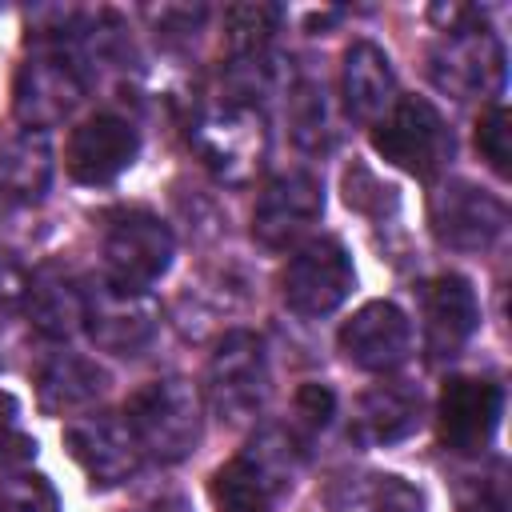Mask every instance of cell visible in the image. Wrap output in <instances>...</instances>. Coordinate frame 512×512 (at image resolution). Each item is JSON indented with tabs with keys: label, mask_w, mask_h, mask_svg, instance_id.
Listing matches in <instances>:
<instances>
[{
	"label": "cell",
	"mask_w": 512,
	"mask_h": 512,
	"mask_svg": "<svg viewBox=\"0 0 512 512\" xmlns=\"http://www.w3.org/2000/svg\"><path fill=\"white\" fill-rule=\"evenodd\" d=\"M304 444L288 428H260L228 464L212 472L216 512H276L292 492Z\"/></svg>",
	"instance_id": "1"
},
{
	"label": "cell",
	"mask_w": 512,
	"mask_h": 512,
	"mask_svg": "<svg viewBox=\"0 0 512 512\" xmlns=\"http://www.w3.org/2000/svg\"><path fill=\"white\" fill-rule=\"evenodd\" d=\"M188 144L224 184H248L268 160V124L252 104L220 100L188 120Z\"/></svg>",
	"instance_id": "2"
},
{
	"label": "cell",
	"mask_w": 512,
	"mask_h": 512,
	"mask_svg": "<svg viewBox=\"0 0 512 512\" xmlns=\"http://www.w3.org/2000/svg\"><path fill=\"white\" fill-rule=\"evenodd\" d=\"M140 444L144 456L160 460V464H176L184 456L196 452L200 444V396L188 380L180 376H164V380H148L140 384L124 412H120Z\"/></svg>",
	"instance_id": "3"
},
{
	"label": "cell",
	"mask_w": 512,
	"mask_h": 512,
	"mask_svg": "<svg viewBox=\"0 0 512 512\" xmlns=\"http://www.w3.org/2000/svg\"><path fill=\"white\" fill-rule=\"evenodd\" d=\"M428 76L440 92H448L456 100L492 96L504 84V48L476 20L472 8H456L448 16V28L440 32L436 48L428 52Z\"/></svg>",
	"instance_id": "4"
},
{
	"label": "cell",
	"mask_w": 512,
	"mask_h": 512,
	"mask_svg": "<svg viewBox=\"0 0 512 512\" xmlns=\"http://www.w3.org/2000/svg\"><path fill=\"white\" fill-rule=\"evenodd\" d=\"M372 148L408 176L436 180L456 152V136L432 100L396 96V104L372 124Z\"/></svg>",
	"instance_id": "5"
},
{
	"label": "cell",
	"mask_w": 512,
	"mask_h": 512,
	"mask_svg": "<svg viewBox=\"0 0 512 512\" xmlns=\"http://www.w3.org/2000/svg\"><path fill=\"white\" fill-rule=\"evenodd\" d=\"M268 348L256 332L232 328L216 340L204 368V400L224 424L252 420L268 400Z\"/></svg>",
	"instance_id": "6"
},
{
	"label": "cell",
	"mask_w": 512,
	"mask_h": 512,
	"mask_svg": "<svg viewBox=\"0 0 512 512\" xmlns=\"http://www.w3.org/2000/svg\"><path fill=\"white\" fill-rule=\"evenodd\" d=\"M100 256H104V280L132 292H148L168 272L176 256V236L156 212L120 208L104 220Z\"/></svg>",
	"instance_id": "7"
},
{
	"label": "cell",
	"mask_w": 512,
	"mask_h": 512,
	"mask_svg": "<svg viewBox=\"0 0 512 512\" xmlns=\"http://www.w3.org/2000/svg\"><path fill=\"white\" fill-rule=\"evenodd\" d=\"M84 92H88V76H84L80 56L68 44H36L32 56L20 64L16 88H12L16 116L40 132L72 116Z\"/></svg>",
	"instance_id": "8"
},
{
	"label": "cell",
	"mask_w": 512,
	"mask_h": 512,
	"mask_svg": "<svg viewBox=\"0 0 512 512\" xmlns=\"http://www.w3.org/2000/svg\"><path fill=\"white\" fill-rule=\"evenodd\" d=\"M356 288V268L348 248L336 236H316L308 244H300L284 272H280V296L296 316H328L336 312Z\"/></svg>",
	"instance_id": "9"
},
{
	"label": "cell",
	"mask_w": 512,
	"mask_h": 512,
	"mask_svg": "<svg viewBox=\"0 0 512 512\" xmlns=\"http://www.w3.org/2000/svg\"><path fill=\"white\" fill-rule=\"evenodd\" d=\"M428 224L444 248L484 252L504 236L508 208L472 180H444L428 200Z\"/></svg>",
	"instance_id": "10"
},
{
	"label": "cell",
	"mask_w": 512,
	"mask_h": 512,
	"mask_svg": "<svg viewBox=\"0 0 512 512\" xmlns=\"http://www.w3.org/2000/svg\"><path fill=\"white\" fill-rule=\"evenodd\" d=\"M156 328H160V308L152 304L148 292H132L112 280L84 288V332L100 352L136 356L140 348L152 344Z\"/></svg>",
	"instance_id": "11"
},
{
	"label": "cell",
	"mask_w": 512,
	"mask_h": 512,
	"mask_svg": "<svg viewBox=\"0 0 512 512\" xmlns=\"http://www.w3.org/2000/svg\"><path fill=\"white\" fill-rule=\"evenodd\" d=\"M64 448L84 468V476L100 488L132 480L144 464V452H140L128 420L116 412H80L76 420H68Z\"/></svg>",
	"instance_id": "12"
},
{
	"label": "cell",
	"mask_w": 512,
	"mask_h": 512,
	"mask_svg": "<svg viewBox=\"0 0 512 512\" xmlns=\"http://www.w3.org/2000/svg\"><path fill=\"white\" fill-rule=\"evenodd\" d=\"M324 212V180L308 168H288L280 176H272L252 208V236L280 252L288 244H296Z\"/></svg>",
	"instance_id": "13"
},
{
	"label": "cell",
	"mask_w": 512,
	"mask_h": 512,
	"mask_svg": "<svg viewBox=\"0 0 512 512\" xmlns=\"http://www.w3.org/2000/svg\"><path fill=\"white\" fill-rule=\"evenodd\" d=\"M500 412H504V388L496 380L452 376L436 404L444 448L460 456H480L500 428Z\"/></svg>",
	"instance_id": "14"
},
{
	"label": "cell",
	"mask_w": 512,
	"mask_h": 512,
	"mask_svg": "<svg viewBox=\"0 0 512 512\" xmlns=\"http://www.w3.org/2000/svg\"><path fill=\"white\" fill-rule=\"evenodd\" d=\"M336 344L352 368L392 372L412 356V320L392 300H368L340 324Z\"/></svg>",
	"instance_id": "15"
},
{
	"label": "cell",
	"mask_w": 512,
	"mask_h": 512,
	"mask_svg": "<svg viewBox=\"0 0 512 512\" xmlns=\"http://www.w3.org/2000/svg\"><path fill=\"white\" fill-rule=\"evenodd\" d=\"M420 300V328H424V348L432 360L456 356L472 332L480 328V304L476 288L460 272H436L416 288Z\"/></svg>",
	"instance_id": "16"
},
{
	"label": "cell",
	"mask_w": 512,
	"mask_h": 512,
	"mask_svg": "<svg viewBox=\"0 0 512 512\" xmlns=\"http://www.w3.org/2000/svg\"><path fill=\"white\" fill-rule=\"evenodd\" d=\"M136 152H140L136 124L116 112H96L72 128L64 164H68V176L80 184H112L120 172L132 168Z\"/></svg>",
	"instance_id": "17"
},
{
	"label": "cell",
	"mask_w": 512,
	"mask_h": 512,
	"mask_svg": "<svg viewBox=\"0 0 512 512\" xmlns=\"http://www.w3.org/2000/svg\"><path fill=\"white\" fill-rule=\"evenodd\" d=\"M424 420V396L412 384H376L356 396L352 420H348V440L360 448H392L408 440Z\"/></svg>",
	"instance_id": "18"
},
{
	"label": "cell",
	"mask_w": 512,
	"mask_h": 512,
	"mask_svg": "<svg viewBox=\"0 0 512 512\" xmlns=\"http://www.w3.org/2000/svg\"><path fill=\"white\" fill-rule=\"evenodd\" d=\"M340 96H344V112L364 124H376L396 104V72L380 44L372 40L348 44L340 68Z\"/></svg>",
	"instance_id": "19"
},
{
	"label": "cell",
	"mask_w": 512,
	"mask_h": 512,
	"mask_svg": "<svg viewBox=\"0 0 512 512\" xmlns=\"http://www.w3.org/2000/svg\"><path fill=\"white\" fill-rule=\"evenodd\" d=\"M32 384H36V400L44 412L68 416V412H84L88 404L104 396L108 372L80 352H52L36 364Z\"/></svg>",
	"instance_id": "20"
},
{
	"label": "cell",
	"mask_w": 512,
	"mask_h": 512,
	"mask_svg": "<svg viewBox=\"0 0 512 512\" xmlns=\"http://www.w3.org/2000/svg\"><path fill=\"white\" fill-rule=\"evenodd\" d=\"M24 316L44 340H68L84 328V288L56 264H44L28 276Z\"/></svg>",
	"instance_id": "21"
},
{
	"label": "cell",
	"mask_w": 512,
	"mask_h": 512,
	"mask_svg": "<svg viewBox=\"0 0 512 512\" xmlns=\"http://www.w3.org/2000/svg\"><path fill=\"white\" fill-rule=\"evenodd\" d=\"M52 184V140L40 128H24L0 144V204L28 208L44 200Z\"/></svg>",
	"instance_id": "22"
},
{
	"label": "cell",
	"mask_w": 512,
	"mask_h": 512,
	"mask_svg": "<svg viewBox=\"0 0 512 512\" xmlns=\"http://www.w3.org/2000/svg\"><path fill=\"white\" fill-rule=\"evenodd\" d=\"M324 504L328 512H424V492L396 472H344Z\"/></svg>",
	"instance_id": "23"
},
{
	"label": "cell",
	"mask_w": 512,
	"mask_h": 512,
	"mask_svg": "<svg viewBox=\"0 0 512 512\" xmlns=\"http://www.w3.org/2000/svg\"><path fill=\"white\" fill-rule=\"evenodd\" d=\"M288 128L304 152H328L336 144L340 128L320 80H296L288 88Z\"/></svg>",
	"instance_id": "24"
},
{
	"label": "cell",
	"mask_w": 512,
	"mask_h": 512,
	"mask_svg": "<svg viewBox=\"0 0 512 512\" xmlns=\"http://www.w3.org/2000/svg\"><path fill=\"white\" fill-rule=\"evenodd\" d=\"M280 8L276 4H232L224 8V40H228V56L244 60V56H264L276 28H280Z\"/></svg>",
	"instance_id": "25"
},
{
	"label": "cell",
	"mask_w": 512,
	"mask_h": 512,
	"mask_svg": "<svg viewBox=\"0 0 512 512\" xmlns=\"http://www.w3.org/2000/svg\"><path fill=\"white\" fill-rule=\"evenodd\" d=\"M0 512H60V500L40 472L8 468L0 476Z\"/></svg>",
	"instance_id": "26"
},
{
	"label": "cell",
	"mask_w": 512,
	"mask_h": 512,
	"mask_svg": "<svg viewBox=\"0 0 512 512\" xmlns=\"http://www.w3.org/2000/svg\"><path fill=\"white\" fill-rule=\"evenodd\" d=\"M332 416H336V392L328 384H320V380H304L296 388V400H292V424H288V432L304 444L316 432H324L332 424Z\"/></svg>",
	"instance_id": "27"
},
{
	"label": "cell",
	"mask_w": 512,
	"mask_h": 512,
	"mask_svg": "<svg viewBox=\"0 0 512 512\" xmlns=\"http://www.w3.org/2000/svg\"><path fill=\"white\" fill-rule=\"evenodd\" d=\"M456 508L460 512H508V480H504V468L492 464L488 472L460 476Z\"/></svg>",
	"instance_id": "28"
},
{
	"label": "cell",
	"mask_w": 512,
	"mask_h": 512,
	"mask_svg": "<svg viewBox=\"0 0 512 512\" xmlns=\"http://www.w3.org/2000/svg\"><path fill=\"white\" fill-rule=\"evenodd\" d=\"M476 152L488 160L496 176H508V108L504 100H492L476 120Z\"/></svg>",
	"instance_id": "29"
},
{
	"label": "cell",
	"mask_w": 512,
	"mask_h": 512,
	"mask_svg": "<svg viewBox=\"0 0 512 512\" xmlns=\"http://www.w3.org/2000/svg\"><path fill=\"white\" fill-rule=\"evenodd\" d=\"M344 200H348V208H356V212L380 220L384 208H388V212L396 208V188L380 184L364 164H352V168L344 172Z\"/></svg>",
	"instance_id": "30"
},
{
	"label": "cell",
	"mask_w": 512,
	"mask_h": 512,
	"mask_svg": "<svg viewBox=\"0 0 512 512\" xmlns=\"http://www.w3.org/2000/svg\"><path fill=\"white\" fill-rule=\"evenodd\" d=\"M32 452H36V440L20 428L16 404L0 392V468H20L24 460H32Z\"/></svg>",
	"instance_id": "31"
},
{
	"label": "cell",
	"mask_w": 512,
	"mask_h": 512,
	"mask_svg": "<svg viewBox=\"0 0 512 512\" xmlns=\"http://www.w3.org/2000/svg\"><path fill=\"white\" fill-rule=\"evenodd\" d=\"M24 288H28V272L24 264L0 248V320H8L20 304H24Z\"/></svg>",
	"instance_id": "32"
},
{
	"label": "cell",
	"mask_w": 512,
	"mask_h": 512,
	"mask_svg": "<svg viewBox=\"0 0 512 512\" xmlns=\"http://www.w3.org/2000/svg\"><path fill=\"white\" fill-rule=\"evenodd\" d=\"M128 512H192V504L172 492V496H156V500H148V504H136V508H128Z\"/></svg>",
	"instance_id": "33"
}]
</instances>
